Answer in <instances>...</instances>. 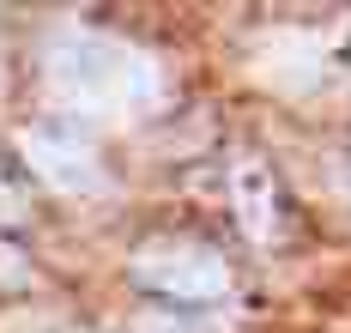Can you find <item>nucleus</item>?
I'll return each instance as SVG.
<instances>
[{
  "mask_svg": "<svg viewBox=\"0 0 351 333\" xmlns=\"http://www.w3.org/2000/svg\"><path fill=\"white\" fill-rule=\"evenodd\" d=\"M43 73L55 85V97L79 115H140L164 91L152 55H140L115 37H97V31L55 37L49 55H43Z\"/></svg>",
  "mask_w": 351,
  "mask_h": 333,
  "instance_id": "f257e3e1",
  "label": "nucleus"
},
{
  "mask_svg": "<svg viewBox=\"0 0 351 333\" xmlns=\"http://www.w3.org/2000/svg\"><path fill=\"white\" fill-rule=\"evenodd\" d=\"M134 279L152 285L164 297H182V303H212V297L230 291V267L218 249L206 243H188V236H158L134 255Z\"/></svg>",
  "mask_w": 351,
  "mask_h": 333,
  "instance_id": "f03ea898",
  "label": "nucleus"
},
{
  "mask_svg": "<svg viewBox=\"0 0 351 333\" xmlns=\"http://www.w3.org/2000/svg\"><path fill=\"white\" fill-rule=\"evenodd\" d=\"M25 164H31L43 182L67 188V194H91L104 182V164H97V146L79 134V127H61V121H43V127H25Z\"/></svg>",
  "mask_w": 351,
  "mask_h": 333,
  "instance_id": "7ed1b4c3",
  "label": "nucleus"
},
{
  "mask_svg": "<svg viewBox=\"0 0 351 333\" xmlns=\"http://www.w3.org/2000/svg\"><path fill=\"white\" fill-rule=\"evenodd\" d=\"M230 194H237V219H243V230L254 236V243H279V188H273V176L261 170V164H243L237 176H230Z\"/></svg>",
  "mask_w": 351,
  "mask_h": 333,
  "instance_id": "20e7f679",
  "label": "nucleus"
},
{
  "mask_svg": "<svg viewBox=\"0 0 351 333\" xmlns=\"http://www.w3.org/2000/svg\"><path fill=\"white\" fill-rule=\"evenodd\" d=\"M134 333H182L170 321V315H140V321H134Z\"/></svg>",
  "mask_w": 351,
  "mask_h": 333,
  "instance_id": "39448f33",
  "label": "nucleus"
}]
</instances>
